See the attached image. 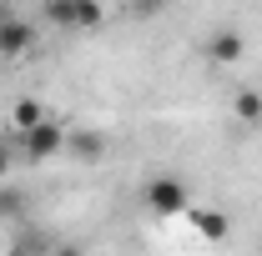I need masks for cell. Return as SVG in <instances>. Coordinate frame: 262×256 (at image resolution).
<instances>
[{
	"label": "cell",
	"instance_id": "10",
	"mask_svg": "<svg viewBox=\"0 0 262 256\" xmlns=\"http://www.w3.org/2000/svg\"><path fill=\"white\" fill-rule=\"evenodd\" d=\"M232 111H237V121H252V126H257L262 121V91H237Z\"/></svg>",
	"mask_w": 262,
	"mask_h": 256
},
{
	"label": "cell",
	"instance_id": "3",
	"mask_svg": "<svg viewBox=\"0 0 262 256\" xmlns=\"http://www.w3.org/2000/svg\"><path fill=\"white\" fill-rule=\"evenodd\" d=\"M242 56H247L242 31L237 25H212V35H207V61L212 65H237Z\"/></svg>",
	"mask_w": 262,
	"mask_h": 256
},
{
	"label": "cell",
	"instance_id": "13",
	"mask_svg": "<svg viewBox=\"0 0 262 256\" xmlns=\"http://www.w3.org/2000/svg\"><path fill=\"white\" fill-rule=\"evenodd\" d=\"M15 136H0V181H10V161H15Z\"/></svg>",
	"mask_w": 262,
	"mask_h": 256
},
{
	"label": "cell",
	"instance_id": "15",
	"mask_svg": "<svg viewBox=\"0 0 262 256\" xmlns=\"http://www.w3.org/2000/svg\"><path fill=\"white\" fill-rule=\"evenodd\" d=\"M10 256H15V251H10Z\"/></svg>",
	"mask_w": 262,
	"mask_h": 256
},
{
	"label": "cell",
	"instance_id": "14",
	"mask_svg": "<svg viewBox=\"0 0 262 256\" xmlns=\"http://www.w3.org/2000/svg\"><path fill=\"white\" fill-rule=\"evenodd\" d=\"M51 256H86V251H81L76 241H56V246H51Z\"/></svg>",
	"mask_w": 262,
	"mask_h": 256
},
{
	"label": "cell",
	"instance_id": "4",
	"mask_svg": "<svg viewBox=\"0 0 262 256\" xmlns=\"http://www.w3.org/2000/svg\"><path fill=\"white\" fill-rule=\"evenodd\" d=\"M31 45H35V25L31 20H20V15H5V20H0V56H5V61H20Z\"/></svg>",
	"mask_w": 262,
	"mask_h": 256
},
{
	"label": "cell",
	"instance_id": "12",
	"mask_svg": "<svg viewBox=\"0 0 262 256\" xmlns=\"http://www.w3.org/2000/svg\"><path fill=\"white\" fill-rule=\"evenodd\" d=\"M162 10H171V0H126V15H131V20H157Z\"/></svg>",
	"mask_w": 262,
	"mask_h": 256
},
{
	"label": "cell",
	"instance_id": "9",
	"mask_svg": "<svg viewBox=\"0 0 262 256\" xmlns=\"http://www.w3.org/2000/svg\"><path fill=\"white\" fill-rule=\"evenodd\" d=\"M40 121H46V106H40L35 96L15 100V136H20V131H31V126H40Z\"/></svg>",
	"mask_w": 262,
	"mask_h": 256
},
{
	"label": "cell",
	"instance_id": "7",
	"mask_svg": "<svg viewBox=\"0 0 262 256\" xmlns=\"http://www.w3.org/2000/svg\"><path fill=\"white\" fill-rule=\"evenodd\" d=\"M76 10H81V0H46L40 5V20L56 25V31H76Z\"/></svg>",
	"mask_w": 262,
	"mask_h": 256
},
{
	"label": "cell",
	"instance_id": "6",
	"mask_svg": "<svg viewBox=\"0 0 262 256\" xmlns=\"http://www.w3.org/2000/svg\"><path fill=\"white\" fill-rule=\"evenodd\" d=\"M66 151L76 161H101L106 156V136L101 131H76V136H66Z\"/></svg>",
	"mask_w": 262,
	"mask_h": 256
},
{
	"label": "cell",
	"instance_id": "8",
	"mask_svg": "<svg viewBox=\"0 0 262 256\" xmlns=\"http://www.w3.org/2000/svg\"><path fill=\"white\" fill-rule=\"evenodd\" d=\"M192 221H196V236H207V241H222L232 231L227 211H192Z\"/></svg>",
	"mask_w": 262,
	"mask_h": 256
},
{
	"label": "cell",
	"instance_id": "1",
	"mask_svg": "<svg viewBox=\"0 0 262 256\" xmlns=\"http://www.w3.org/2000/svg\"><path fill=\"white\" fill-rule=\"evenodd\" d=\"M187 201H192V186H187L182 176H157V181H146V211L162 216V221L182 216Z\"/></svg>",
	"mask_w": 262,
	"mask_h": 256
},
{
	"label": "cell",
	"instance_id": "11",
	"mask_svg": "<svg viewBox=\"0 0 262 256\" xmlns=\"http://www.w3.org/2000/svg\"><path fill=\"white\" fill-rule=\"evenodd\" d=\"M101 25H106L101 0H81V10H76V31H101Z\"/></svg>",
	"mask_w": 262,
	"mask_h": 256
},
{
	"label": "cell",
	"instance_id": "2",
	"mask_svg": "<svg viewBox=\"0 0 262 256\" xmlns=\"http://www.w3.org/2000/svg\"><path fill=\"white\" fill-rule=\"evenodd\" d=\"M66 136H71V131H66L61 121H51V116H46L40 126L20 131V136H15V146L26 151V161H51V156H61V151H66Z\"/></svg>",
	"mask_w": 262,
	"mask_h": 256
},
{
	"label": "cell",
	"instance_id": "5",
	"mask_svg": "<svg viewBox=\"0 0 262 256\" xmlns=\"http://www.w3.org/2000/svg\"><path fill=\"white\" fill-rule=\"evenodd\" d=\"M26 216H31V196H26V186L0 181V221H5V226H26Z\"/></svg>",
	"mask_w": 262,
	"mask_h": 256
}]
</instances>
